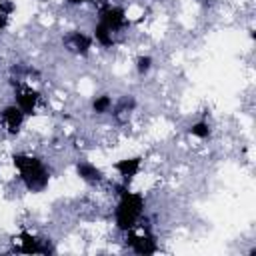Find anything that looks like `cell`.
Instances as JSON below:
<instances>
[{
    "label": "cell",
    "instance_id": "6da1fadb",
    "mask_svg": "<svg viewBox=\"0 0 256 256\" xmlns=\"http://www.w3.org/2000/svg\"><path fill=\"white\" fill-rule=\"evenodd\" d=\"M144 194L142 192H134L128 190V186H124L120 190L118 202H116V210H114V224L120 232H130L138 226L142 214H144Z\"/></svg>",
    "mask_w": 256,
    "mask_h": 256
},
{
    "label": "cell",
    "instance_id": "7a4b0ae2",
    "mask_svg": "<svg viewBox=\"0 0 256 256\" xmlns=\"http://www.w3.org/2000/svg\"><path fill=\"white\" fill-rule=\"evenodd\" d=\"M12 166L18 170L22 184L26 186L28 192H42L46 190L48 182H50V174L48 168L44 166V162L34 156V154H26V152H18L12 156Z\"/></svg>",
    "mask_w": 256,
    "mask_h": 256
},
{
    "label": "cell",
    "instance_id": "3957f363",
    "mask_svg": "<svg viewBox=\"0 0 256 256\" xmlns=\"http://www.w3.org/2000/svg\"><path fill=\"white\" fill-rule=\"evenodd\" d=\"M98 22H102L112 34H116V32H120L122 28L128 26L124 8H122V6H112V4L104 6V8L98 12Z\"/></svg>",
    "mask_w": 256,
    "mask_h": 256
},
{
    "label": "cell",
    "instance_id": "277c9868",
    "mask_svg": "<svg viewBox=\"0 0 256 256\" xmlns=\"http://www.w3.org/2000/svg\"><path fill=\"white\" fill-rule=\"evenodd\" d=\"M40 102V92L34 90L32 86H26V84H20L14 88V104L26 114V116H32L36 114V106Z\"/></svg>",
    "mask_w": 256,
    "mask_h": 256
},
{
    "label": "cell",
    "instance_id": "5b68a950",
    "mask_svg": "<svg viewBox=\"0 0 256 256\" xmlns=\"http://www.w3.org/2000/svg\"><path fill=\"white\" fill-rule=\"evenodd\" d=\"M126 244L138 256H150V254L158 252L156 240L150 234H136L134 230H130V232H126Z\"/></svg>",
    "mask_w": 256,
    "mask_h": 256
},
{
    "label": "cell",
    "instance_id": "8992f818",
    "mask_svg": "<svg viewBox=\"0 0 256 256\" xmlns=\"http://www.w3.org/2000/svg\"><path fill=\"white\" fill-rule=\"evenodd\" d=\"M0 120L4 122L6 132H8L10 136H16V134L22 130V126H24L26 114H24L16 104H8V106H4V108L0 110Z\"/></svg>",
    "mask_w": 256,
    "mask_h": 256
},
{
    "label": "cell",
    "instance_id": "52a82bcc",
    "mask_svg": "<svg viewBox=\"0 0 256 256\" xmlns=\"http://www.w3.org/2000/svg\"><path fill=\"white\" fill-rule=\"evenodd\" d=\"M92 44H94L92 34H86V32H82V30H74V32H70V34L64 38V46H66L70 52L78 54V56H86V54L92 50Z\"/></svg>",
    "mask_w": 256,
    "mask_h": 256
},
{
    "label": "cell",
    "instance_id": "ba28073f",
    "mask_svg": "<svg viewBox=\"0 0 256 256\" xmlns=\"http://www.w3.org/2000/svg\"><path fill=\"white\" fill-rule=\"evenodd\" d=\"M112 168L120 174V178L124 180V186H128V184L136 178V174L140 172V168H142V156L120 158V160H116V162L112 164Z\"/></svg>",
    "mask_w": 256,
    "mask_h": 256
},
{
    "label": "cell",
    "instance_id": "9c48e42d",
    "mask_svg": "<svg viewBox=\"0 0 256 256\" xmlns=\"http://www.w3.org/2000/svg\"><path fill=\"white\" fill-rule=\"evenodd\" d=\"M76 174H78V178L84 180L86 184H100V182L104 180V172H102L96 164L86 162V160H82V162L76 164Z\"/></svg>",
    "mask_w": 256,
    "mask_h": 256
},
{
    "label": "cell",
    "instance_id": "30bf717a",
    "mask_svg": "<svg viewBox=\"0 0 256 256\" xmlns=\"http://www.w3.org/2000/svg\"><path fill=\"white\" fill-rule=\"evenodd\" d=\"M20 240H22V246L16 248L18 252H24V254H48V252H52V248L48 244H44L42 240H38L30 232H22Z\"/></svg>",
    "mask_w": 256,
    "mask_h": 256
},
{
    "label": "cell",
    "instance_id": "8fae6325",
    "mask_svg": "<svg viewBox=\"0 0 256 256\" xmlns=\"http://www.w3.org/2000/svg\"><path fill=\"white\" fill-rule=\"evenodd\" d=\"M92 38H94V42H98V44L104 46V48H110V46L114 44V34H112L102 22H96V24H94V28H92Z\"/></svg>",
    "mask_w": 256,
    "mask_h": 256
},
{
    "label": "cell",
    "instance_id": "7c38bea8",
    "mask_svg": "<svg viewBox=\"0 0 256 256\" xmlns=\"http://www.w3.org/2000/svg\"><path fill=\"white\" fill-rule=\"evenodd\" d=\"M188 134L194 136V138H200V140H208L212 136V128H210V124L206 120H198V122L190 124Z\"/></svg>",
    "mask_w": 256,
    "mask_h": 256
},
{
    "label": "cell",
    "instance_id": "4fadbf2b",
    "mask_svg": "<svg viewBox=\"0 0 256 256\" xmlns=\"http://www.w3.org/2000/svg\"><path fill=\"white\" fill-rule=\"evenodd\" d=\"M112 106H114V102H112V98H110L108 94H100V96H96V98L92 100V110H94L96 114H106Z\"/></svg>",
    "mask_w": 256,
    "mask_h": 256
},
{
    "label": "cell",
    "instance_id": "5bb4252c",
    "mask_svg": "<svg viewBox=\"0 0 256 256\" xmlns=\"http://www.w3.org/2000/svg\"><path fill=\"white\" fill-rule=\"evenodd\" d=\"M152 64H154L152 56H148V54L138 56V58H136V72H138V76H146V74L152 70Z\"/></svg>",
    "mask_w": 256,
    "mask_h": 256
},
{
    "label": "cell",
    "instance_id": "9a60e30c",
    "mask_svg": "<svg viewBox=\"0 0 256 256\" xmlns=\"http://www.w3.org/2000/svg\"><path fill=\"white\" fill-rule=\"evenodd\" d=\"M10 4H6L4 0H0V30H4L8 26V14H10Z\"/></svg>",
    "mask_w": 256,
    "mask_h": 256
},
{
    "label": "cell",
    "instance_id": "2e32d148",
    "mask_svg": "<svg viewBox=\"0 0 256 256\" xmlns=\"http://www.w3.org/2000/svg\"><path fill=\"white\" fill-rule=\"evenodd\" d=\"M68 4H72V6H80V4H86L88 0H66Z\"/></svg>",
    "mask_w": 256,
    "mask_h": 256
}]
</instances>
